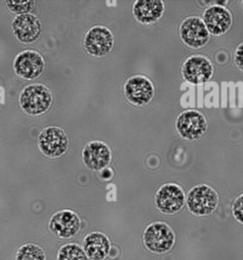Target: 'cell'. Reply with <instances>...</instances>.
<instances>
[{
    "instance_id": "obj_3",
    "label": "cell",
    "mask_w": 243,
    "mask_h": 260,
    "mask_svg": "<svg viewBox=\"0 0 243 260\" xmlns=\"http://www.w3.org/2000/svg\"><path fill=\"white\" fill-rule=\"evenodd\" d=\"M219 196L214 188L206 184L192 187L186 196L188 210L196 216H207L218 207Z\"/></svg>"
},
{
    "instance_id": "obj_12",
    "label": "cell",
    "mask_w": 243,
    "mask_h": 260,
    "mask_svg": "<svg viewBox=\"0 0 243 260\" xmlns=\"http://www.w3.org/2000/svg\"><path fill=\"white\" fill-rule=\"evenodd\" d=\"M179 37L186 46L197 49L209 42L210 32L200 17L188 16L179 26Z\"/></svg>"
},
{
    "instance_id": "obj_18",
    "label": "cell",
    "mask_w": 243,
    "mask_h": 260,
    "mask_svg": "<svg viewBox=\"0 0 243 260\" xmlns=\"http://www.w3.org/2000/svg\"><path fill=\"white\" fill-rule=\"evenodd\" d=\"M15 260H47V257L42 247L36 244L28 243L17 249Z\"/></svg>"
},
{
    "instance_id": "obj_11",
    "label": "cell",
    "mask_w": 243,
    "mask_h": 260,
    "mask_svg": "<svg viewBox=\"0 0 243 260\" xmlns=\"http://www.w3.org/2000/svg\"><path fill=\"white\" fill-rule=\"evenodd\" d=\"M124 93L132 105L144 107L148 105L154 96V85L146 76L134 75L126 81Z\"/></svg>"
},
{
    "instance_id": "obj_7",
    "label": "cell",
    "mask_w": 243,
    "mask_h": 260,
    "mask_svg": "<svg viewBox=\"0 0 243 260\" xmlns=\"http://www.w3.org/2000/svg\"><path fill=\"white\" fill-rule=\"evenodd\" d=\"M156 208L164 214H174L180 211L185 203L183 189L174 183L163 184L155 194Z\"/></svg>"
},
{
    "instance_id": "obj_6",
    "label": "cell",
    "mask_w": 243,
    "mask_h": 260,
    "mask_svg": "<svg viewBox=\"0 0 243 260\" xmlns=\"http://www.w3.org/2000/svg\"><path fill=\"white\" fill-rule=\"evenodd\" d=\"M114 45V38L109 28L95 25L87 30L83 46L87 54L92 57H103L110 53Z\"/></svg>"
},
{
    "instance_id": "obj_23",
    "label": "cell",
    "mask_w": 243,
    "mask_h": 260,
    "mask_svg": "<svg viewBox=\"0 0 243 260\" xmlns=\"http://www.w3.org/2000/svg\"><path fill=\"white\" fill-rule=\"evenodd\" d=\"M241 4H242V8H243V1H242V2H241Z\"/></svg>"
},
{
    "instance_id": "obj_4",
    "label": "cell",
    "mask_w": 243,
    "mask_h": 260,
    "mask_svg": "<svg viewBox=\"0 0 243 260\" xmlns=\"http://www.w3.org/2000/svg\"><path fill=\"white\" fill-rule=\"evenodd\" d=\"M37 146L48 157H58L69 147V138L65 130L58 126L44 128L37 136Z\"/></svg>"
},
{
    "instance_id": "obj_14",
    "label": "cell",
    "mask_w": 243,
    "mask_h": 260,
    "mask_svg": "<svg viewBox=\"0 0 243 260\" xmlns=\"http://www.w3.org/2000/svg\"><path fill=\"white\" fill-rule=\"evenodd\" d=\"M82 159L88 169L101 171L110 162L111 150L106 143L99 140H92L83 147Z\"/></svg>"
},
{
    "instance_id": "obj_5",
    "label": "cell",
    "mask_w": 243,
    "mask_h": 260,
    "mask_svg": "<svg viewBox=\"0 0 243 260\" xmlns=\"http://www.w3.org/2000/svg\"><path fill=\"white\" fill-rule=\"evenodd\" d=\"M206 117L195 110H186L180 113L175 121V129L185 140L193 141L200 138L207 131Z\"/></svg>"
},
{
    "instance_id": "obj_16",
    "label": "cell",
    "mask_w": 243,
    "mask_h": 260,
    "mask_svg": "<svg viewBox=\"0 0 243 260\" xmlns=\"http://www.w3.org/2000/svg\"><path fill=\"white\" fill-rule=\"evenodd\" d=\"M164 9L161 0H138L133 4V15L138 22L151 24L162 17Z\"/></svg>"
},
{
    "instance_id": "obj_17",
    "label": "cell",
    "mask_w": 243,
    "mask_h": 260,
    "mask_svg": "<svg viewBox=\"0 0 243 260\" xmlns=\"http://www.w3.org/2000/svg\"><path fill=\"white\" fill-rule=\"evenodd\" d=\"M110 240L101 232H92L83 239V250L91 260H104L110 251Z\"/></svg>"
},
{
    "instance_id": "obj_15",
    "label": "cell",
    "mask_w": 243,
    "mask_h": 260,
    "mask_svg": "<svg viewBox=\"0 0 243 260\" xmlns=\"http://www.w3.org/2000/svg\"><path fill=\"white\" fill-rule=\"evenodd\" d=\"M11 28L14 37L20 43H31L39 37L42 24L35 15L23 13L14 17Z\"/></svg>"
},
{
    "instance_id": "obj_10",
    "label": "cell",
    "mask_w": 243,
    "mask_h": 260,
    "mask_svg": "<svg viewBox=\"0 0 243 260\" xmlns=\"http://www.w3.org/2000/svg\"><path fill=\"white\" fill-rule=\"evenodd\" d=\"M45 68L43 55L35 50H25L18 53L13 60V70L17 76L24 79L38 77Z\"/></svg>"
},
{
    "instance_id": "obj_20",
    "label": "cell",
    "mask_w": 243,
    "mask_h": 260,
    "mask_svg": "<svg viewBox=\"0 0 243 260\" xmlns=\"http://www.w3.org/2000/svg\"><path fill=\"white\" fill-rule=\"evenodd\" d=\"M34 4V1H6V5L11 11L20 14L27 13L28 11H30Z\"/></svg>"
},
{
    "instance_id": "obj_22",
    "label": "cell",
    "mask_w": 243,
    "mask_h": 260,
    "mask_svg": "<svg viewBox=\"0 0 243 260\" xmlns=\"http://www.w3.org/2000/svg\"><path fill=\"white\" fill-rule=\"evenodd\" d=\"M234 61L236 66L241 71H243V43L238 45V47L236 48L234 53Z\"/></svg>"
},
{
    "instance_id": "obj_9",
    "label": "cell",
    "mask_w": 243,
    "mask_h": 260,
    "mask_svg": "<svg viewBox=\"0 0 243 260\" xmlns=\"http://www.w3.org/2000/svg\"><path fill=\"white\" fill-rule=\"evenodd\" d=\"M81 228L79 215L71 209L55 212L49 221L50 232L57 238L70 239L78 234Z\"/></svg>"
},
{
    "instance_id": "obj_2",
    "label": "cell",
    "mask_w": 243,
    "mask_h": 260,
    "mask_svg": "<svg viewBox=\"0 0 243 260\" xmlns=\"http://www.w3.org/2000/svg\"><path fill=\"white\" fill-rule=\"evenodd\" d=\"M175 243L173 230L163 221L150 223L143 233L145 248L155 254H164L171 250Z\"/></svg>"
},
{
    "instance_id": "obj_21",
    "label": "cell",
    "mask_w": 243,
    "mask_h": 260,
    "mask_svg": "<svg viewBox=\"0 0 243 260\" xmlns=\"http://www.w3.org/2000/svg\"><path fill=\"white\" fill-rule=\"evenodd\" d=\"M231 211L235 220L243 224V193L235 198L231 206Z\"/></svg>"
},
{
    "instance_id": "obj_1",
    "label": "cell",
    "mask_w": 243,
    "mask_h": 260,
    "mask_svg": "<svg viewBox=\"0 0 243 260\" xmlns=\"http://www.w3.org/2000/svg\"><path fill=\"white\" fill-rule=\"evenodd\" d=\"M53 102L51 89L45 84L31 83L22 88L19 106L28 115L37 116L46 113Z\"/></svg>"
},
{
    "instance_id": "obj_8",
    "label": "cell",
    "mask_w": 243,
    "mask_h": 260,
    "mask_svg": "<svg viewBox=\"0 0 243 260\" xmlns=\"http://www.w3.org/2000/svg\"><path fill=\"white\" fill-rule=\"evenodd\" d=\"M182 77L191 84H202L209 81L214 73V67L210 59L202 55L188 57L181 67Z\"/></svg>"
},
{
    "instance_id": "obj_13",
    "label": "cell",
    "mask_w": 243,
    "mask_h": 260,
    "mask_svg": "<svg viewBox=\"0 0 243 260\" xmlns=\"http://www.w3.org/2000/svg\"><path fill=\"white\" fill-rule=\"evenodd\" d=\"M202 21L213 36H221L226 34L232 26L233 17L231 12L224 6L212 5L202 13Z\"/></svg>"
},
{
    "instance_id": "obj_19",
    "label": "cell",
    "mask_w": 243,
    "mask_h": 260,
    "mask_svg": "<svg viewBox=\"0 0 243 260\" xmlns=\"http://www.w3.org/2000/svg\"><path fill=\"white\" fill-rule=\"evenodd\" d=\"M57 260H88V257L80 245L68 243L59 249Z\"/></svg>"
}]
</instances>
